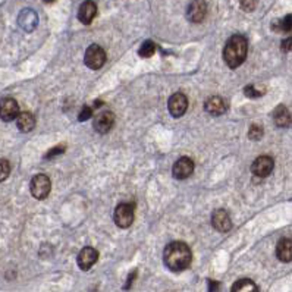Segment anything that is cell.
Returning a JSON list of instances; mask_svg holds the SVG:
<instances>
[{
	"instance_id": "obj_21",
	"label": "cell",
	"mask_w": 292,
	"mask_h": 292,
	"mask_svg": "<svg viewBox=\"0 0 292 292\" xmlns=\"http://www.w3.org/2000/svg\"><path fill=\"white\" fill-rule=\"evenodd\" d=\"M156 52V44L153 42H144L139 47L138 53L141 57H152Z\"/></svg>"
},
{
	"instance_id": "obj_4",
	"label": "cell",
	"mask_w": 292,
	"mask_h": 292,
	"mask_svg": "<svg viewBox=\"0 0 292 292\" xmlns=\"http://www.w3.org/2000/svg\"><path fill=\"white\" fill-rule=\"evenodd\" d=\"M84 60H85V65L90 69H100L104 65V62H106V53H104V50L100 46L91 44L87 49V52H85Z\"/></svg>"
},
{
	"instance_id": "obj_15",
	"label": "cell",
	"mask_w": 292,
	"mask_h": 292,
	"mask_svg": "<svg viewBox=\"0 0 292 292\" xmlns=\"http://www.w3.org/2000/svg\"><path fill=\"white\" fill-rule=\"evenodd\" d=\"M276 257L280 262L288 263L292 260V239L282 238L276 245Z\"/></svg>"
},
{
	"instance_id": "obj_5",
	"label": "cell",
	"mask_w": 292,
	"mask_h": 292,
	"mask_svg": "<svg viewBox=\"0 0 292 292\" xmlns=\"http://www.w3.org/2000/svg\"><path fill=\"white\" fill-rule=\"evenodd\" d=\"M50 188H52V184L47 175H35L31 181V194L34 195L37 200H43L46 198L49 193H50Z\"/></svg>"
},
{
	"instance_id": "obj_17",
	"label": "cell",
	"mask_w": 292,
	"mask_h": 292,
	"mask_svg": "<svg viewBox=\"0 0 292 292\" xmlns=\"http://www.w3.org/2000/svg\"><path fill=\"white\" fill-rule=\"evenodd\" d=\"M16 125H18V129H19L21 132H29V131H32L34 126H35V119H34L32 113H29V112L19 113L18 118H16Z\"/></svg>"
},
{
	"instance_id": "obj_2",
	"label": "cell",
	"mask_w": 292,
	"mask_h": 292,
	"mask_svg": "<svg viewBox=\"0 0 292 292\" xmlns=\"http://www.w3.org/2000/svg\"><path fill=\"white\" fill-rule=\"evenodd\" d=\"M247 52H248L247 40L242 35H234L228 40L223 49V59L229 68H238L239 65L244 63Z\"/></svg>"
},
{
	"instance_id": "obj_27",
	"label": "cell",
	"mask_w": 292,
	"mask_h": 292,
	"mask_svg": "<svg viewBox=\"0 0 292 292\" xmlns=\"http://www.w3.org/2000/svg\"><path fill=\"white\" fill-rule=\"evenodd\" d=\"M91 113H93V111H91L90 106H84L83 111L80 112V115H78V119H80L81 122H84V121H87V119L91 118Z\"/></svg>"
},
{
	"instance_id": "obj_9",
	"label": "cell",
	"mask_w": 292,
	"mask_h": 292,
	"mask_svg": "<svg viewBox=\"0 0 292 292\" xmlns=\"http://www.w3.org/2000/svg\"><path fill=\"white\" fill-rule=\"evenodd\" d=\"M167 107H169V112H170L172 116L181 118L182 115L187 112V107H188V98H187V96H184L182 93H176V94H173L172 97L169 98Z\"/></svg>"
},
{
	"instance_id": "obj_24",
	"label": "cell",
	"mask_w": 292,
	"mask_h": 292,
	"mask_svg": "<svg viewBox=\"0 0 292 292\" xmlns=\"http://www.w3.org/2000/svg\"><path fill=\"white\" fill-rule=\"evenodd\" d=\"M248 137H250V139L259 141L263 137V128L260 125H252L248 131Z\"/></svg>"
},
{
	"instance_id": "obj_8",
	"label": "cell",
	"mask_w": 292,
	"mask_h": 292,
	"mask_svg": "<svg viewBox=\"0 0 292 292\" xmlns=\"http://www.w3.org/2000/svg\"><path fill=\"white\" fill-rule=\"evenodd\" d=\"M207 14V3L206 0H193V3L188 6V11H187V18L194 22L198 24L201 22Z\"/></svg>"
},
{
	"instance_id": "obj_22",
	"label": "cell",
	"mask_w": 292,
	"mask_h": 292,
	"mask_svg": "<svg viewBox=\"0 0 292 292\" xmlns=\"http://www.w3.org/2000/svg\"><path fill=\"white\" fill-rule=\"evenodd\" d=\"M9 173H11V165H9V162L5 160V159H2V160H0V182L6 181L8 176H9Z\"/></svg>"
},
{
	"instance_id": "obj_23",
	"label": "cell",
	"mask_w": 292,
	"mask_h": 292,
	"mask_svg": "<svg viewBox=\"0 0 292 292\" xmlns=\"http://www.w3.org/2000/svg\"><path fill=\"white\" fill-rule=\"evenodd\" d=\"M278 29L279 31H283V32L292 31V15H286L282 21H279Z\"/></svg>"
},
{
	"instance_id": "obj_26",
	"label": "cell",
	"mask_w": 292,
	"mask_h": 292,
	"mask_svg": "<svg viewBox=\"0 0 292 292\" xmlns=\"http://www.w3.org/2000/svg\"><path fill=\"white\" fill-rule=\"evenodd\" d=\"M65 150H66V147H65L63 144H60V145H57L55 149H52L49 153L46 154V159H52V157H55V156H59V154L63 153Z\"/></svg>"
},
{
	"instance_id": "obj_20",
	"label": "cell",
	"mask_w": 292,
	"mask_h": 292,
	"mask_svg": "<svg viewBox=\"0 0 292 292\" xmlns=\"http://www.w3.org/2000/svg\"><path fill=\"white\" fill-rule=\"evenodd\" d=\"M231 292H259V288L251 279H239L234 283Z\"/></svg>"
},
{
	"instance_id": "obj_31",
	"label": "cell",
	"mask_w": 292,
	"mask_h": 292,
	"mask_svg": "<svg viewBox=\"0 0 292 292\" xmlns=\"http://www.w3.org/2000/svg\"><path fill=\"white\" fill-rule=\"evenodd\" d=\"M137 278V270H134L131 275H129V278H128V280H126V285L124 286L125 289H129L131 288V285H132V282H134V279Z\"/></svg>"
},
{
	"instance_id": "obj_30",
	"label": "cell",
	"mask_w": 292,
	"mask_h": 292,
	"mask_svg": "<svg viewBox=\"0 0 292 292\" xmlns=\"http://www.w3.org/2000/svg\"><path fill=\"white\" fill-rule=\"evenodd\" d=\"M221 289V283L216 282V280H209V292H219Z\"/></svg>"
},
{
	"instance_id": "obj_10",
	"label": "cell",
	"mask_w": 292,
	"mask_h": 292,
	"mask_svg": "<svg viewBox=\"0 0 292 292\" xmlns=\"http://www.w3.org/2000/svg\"><path fill=\"white\" fill-rule=\"evenodd\" d=\"M194 172V162L190 157H181L173 165V176L176 179H187Z\"/></svg>"
},
{
	"instance_id": "obj_18",
	"label": "cell",
	"mask_w": 292,
	"mask_h": 292,
	"mask_svg": "<svg viewBox=\"0 0 292 292\" xmlns=\"http://www.w3.org/2000/svg\"><path fill=\"white\" fill-rule=\"evenodd\" d=\"M273 119H275V124L279 128H286V126L291 125V113L288 112V109L285 106H278L276 111L273 112Z\"/></svg>"
},
{
	"instance_id": "obj_16",
	"label": "cell",
	"mask_w": 292,
	"mask_h": 292,
	"mask_svg": "<svg viewBox=\"0 0 292 292\" xmlns=\"http://www.w3.org/2000/svg\"><path fill=\"white\" fill-rule=\"evenodd\" d=\"M18 22H19V25L24 28L25 31H32L35 25H37V22H39V19H37V15L34 11H31V9H24L21 15H19V18H18Z\"/></svg>"
},
{
	"instance_id": "obj_1",
	"label": "cell",
	"mask_w": 292,
	"mask_h": 292,
	"mask_svg": "<svg viewBox=\"0 0 292 292\" xmlns=\"http://www.w3.org/2000/svg\"><path fill=\"white\" fill-rule=\"evenodd\" d=\"M163 260L165 265L169 270L172 272H184L185 269H188L193 260V252L191 248L185 244V242H172L169 244L165 252H163Z\"/></svg>"
},
{
	"instance_id": "obj_25",
	"label": "cell",
	"mask_w": 292,
	"mask_h": 292,
	"mask_svg": "<svg viewBox=\"0 0 292 292\" xmlns=\"http://www.w3.org/2000/svg\"><path fill=\"white\" fill-rule=\"evenodd\" d=\"M257 6V0H241V8L245 12H252Z\"/></svg>"
},
{
	"instance_id": "obj_29",
	"label": "cell",
	"mask_w": 292,
	"mask_h": 292,
	"mask_svg": "<svg viewBox=\"0 0 292 292\" xmlns=\"http://www.w3.org/2000/svg\"><path fill=\"white\" fill-rule=\"evenodd\" d=\"M280 49L283 50V52H289L292 49V39L291 37H288V39H285L282 44H280Z\"/></svg>"
},
{
	"instance_id": "obj_6",
	"label": "cell",
	"mask_w": 292,
	"mask_h": 292,
	"mask_svg": "<svg viewBox=\"0 0 292 292\" xmlns=\"http://www.w3.org/2000/svg\"><path fill=\"white\" fill-rule=\"evenodd\" d=\"M273 166H275V162L270 156H260L252 162L251 172L257 178H266L273 170Z\"/></svg>"
},
{
	"instance_id": "obj_13",
	"label": "cell",
	"mask_w": 292,
	"mask_h": 292,
	"mask_svg": "<svg viewBox=\"0 0 292 292\" xmlns=\"http://www.w3.org/2000/svg\"><path fill=\"white\" fill-rule=\"evenodd\" d=\"M115 125V116L113 113L109 111L100 113L97 118L94 119V129L97 131L98 134H106L109 132Z\"/></svg>"
},
{
	"instance_id": "obj_3",
	"label": "cell",
	"mask_w": 292,
	"mask_h": 292,
	"mask_svg": "<svg viewBox=\"0 0 292 292\" xmlns=\"http://www.w3.org/2000/svg\"><path fill=\"white\" fill-rule=\"evenodd\" d=\"M134 203H121L115 209V222L119 228H129L134 222Z\"/></svg>"
},
{
	"instance_id": "obj_12",
	"label": "cell",
	"mask_w": 292,
	"mask_h": 292,
	"mask_svg": "<svg viewBox=\"0 0 292 292\" xmlns=\"http://www.w3.org/2000/svg\"><path fill=\"white\" fill-rule=\"evenodd\" d=\"M98 260V252L93 247H84L78 254V266L83 270H90Z\"/></svg>"
},
{
	"instance_id": "obj_28",
	"label": "cell",
	"mask_w": 292,
	"mask_h": 292,
	"mask_svg": "<svg viewBox=\"0 0 292 292\" xmlns=\"http://www.w3.org/2000/svg\"><path fill=\"white\" fill-rule=\"evenodd\" d=\"M244 91H245V94H247L248 97H260V96L263 94V93H262V91H259L254 85H248V87H245V90H244Z\"/></svg>"
},
{
	"instance_id": "obj_7",
	"label": "cell",
	"mask_w": 292,
	"mask_h": 292,
	"mask_svg": "<svg viewBox=\"0 0 292 292\" xmlns=\"http://www.w3.org/2000/svg\"><path fill=\"white\" fill-rule=\"evenodd\" d=\"M19 115V107L16 100L12 97H6L0 100V118L5 122H11L18 118Z\"/></svg>"
},
{
	"instance_id": "obj_19",
	"label": "cell",
	"mask_w": 292,
	"mask_h": 292,
	"mask_svg": "<svg viewBox=\"0 0 292 292\" xmlns=\"http://www.w3.org/2000/svg\"><path fill=\"white\" fill-rule=\"evenodd\" d=\"M206 111L211 113V115H222L223 112L226 111V104L223 101L222 97L219 96H213L206 101Z\"/></svg>"
},
{
	"instance_id": "obj_11",
	"label": "cell",
	"mask_w": 292,
	"mask_h": 292,
	"mask_svg": "<svg viewBox=\"0 0 292 292\" xmlns=\"http://www.w3.org/2000/svg\"><path fill=\"white\" fill-rule=\"evenodd\" d=\"M211 225L216 231L219 232H228L231 228H232V222H231V217L229 214L226 213V210L219 209L214 210L213 214H211Z\"/></svg>"
},
{
	"instance_id": "obj_14",
	"label": "cell",
	"mask_w": 292,
	"mask_h": 292,
	"mask_svg": "<svg viewBox=\"0 0 292 292\" xmlns=\"http://www.w3.org/2000/svg\"><path fill=\"white\" fill-rule=\"evenodd\" d=\"M96 15H97V6H96L94 2H91V0H85L83 5L80 6L78 19H80L83 24H85V25L91 24L93 19L96 18Z\"/></svg>"
},
{
	"instance_id": "obj_32",
	"label": "cell",
	"mask_w": 292,
	"mask_h": 292,
	"mask_svg": "<svg viewBox=\"0 0 292 292\" xmlns=\"http://www.w3.org/2000/svg\"><path fill=\"white\" fill-rule=\"evenodd\" d=\"M43 2H46V3H53L55 0H43Z\"/></svg>"
}]
</instances>
